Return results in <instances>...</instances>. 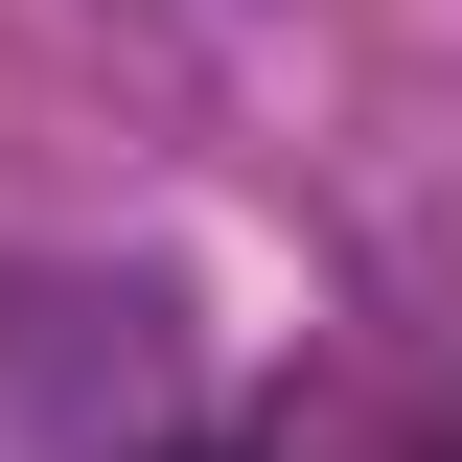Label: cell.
I'll return each instance as SVG.
<instances>
[{"label":"cell","mask_w":462,"mask_h":462,"mask_svg":"<svg viewBox=\"0 0 462 462\" xmlns=\"http://www.w3.org/2000/svg\"><path fill=\"white\" fill-rule=\"evenodd\" d=\"M162 462H254V439H162Z\"/></svg>","instance_id":"cell-1"}]
</instances>
